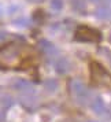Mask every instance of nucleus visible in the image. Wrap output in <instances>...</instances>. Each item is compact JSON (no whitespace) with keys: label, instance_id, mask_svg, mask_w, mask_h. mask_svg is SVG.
Listing matches in <instances>:
<instances>
[{"label":"nucleus","instance_id":"1","mask_svg":"<svg viewBox=\"0 0 111 122\" xmlns=\"http://www.w3.org/2000/svg\"><path fill=\"white\" fill-rule=\"evenodd\" d=\"M21 47L15 43L7 44L0 48V67L10 69L21 63Z\"/></svg>","mask_w":111,"mask_h":122},{"label":"nucleus","instance_id":"2","mask_svg":"<svg viewBox=\"0 0 111 122\" xmlns=\"http://www.w3.org/2000/svg\"><path fill=\"white\" fill-rule=\"evenodd\" d=\"M76 40L78 41H84V43H92V41H96L99 43L101 36L97 30H95L92 28H88V26H80V28L76 30Z\"/></svg>","mask_w":111,"mask_h":122},{"label":"nucleus","instance_id":"3","mask_svg":"<svg viewBox=\"0 0 111 122\" xmlns=\"http://www.w3.org/2000/svg\"><path fill=\"white\" fill-rule=\"evenodd\" d=\"M91 73H92L93 82L99 84V85L111 86V76L100 66L99 63H92L91 65Z\"/></svg>","mask_w":111,"mask_h":122},{"label":"nucleus","instance_id":"4","mask_svg":"<svg viewBox=\"0 0 111 122\" xmlns=\"http://www.w3.org/2000/svg\"><path fill=\"white\" fill-rule=\"evenodd\" d=\"M70 92L76 97V100L81 102V103L85 102V99L88 97V95H89V91L80 80H71L70 81Z\"/></svg>","mask_w":111,"mask_h":122},{"label":"nucleus","instance_id":"5","mask_svg":"<svg viewBox=\"0 0 111 122\" xmlns=\"http://www.w3.org/2000/svg\"><path fill=\"white\" fill-rule=\"evenodd\" d=\"M12 86H14V89L25 92V93H33V85L29 84L28 81H25V80H15L12 82Z\"/></svg>","mask_w":111,"mask_h":122},{"label":"nucleus","instance_id":"6","mask_svg":"<svg viewBox=\"0 0 111 122\" xmlns=\"http://www.w3.org/2000/svg\"><path fill=\"white\" fill-rule=\"evenodd\" d=\"M55 69L59 74H66L70 70V62L67 61L66 58H61L58 59V62L55 63Z\"/></svg>","mask_w":111,"mask_h":122},{"label":"nucleus","instance_id":"7","mask_svg":"<svg viewBox=\"0 0 111 122\" xmlns=\"http://www.w3.org/2000/svg\"><path fill=\"white\" fill-rule=\"evenodd\" d=\"M21 103H22L23 107H26L28 110L33 111L36 108V106H37V102L34 99L33 96H29V93H26V96H22L21 97Z\"/></svg>","mask_w":111,"mask_h":122},{"label":"nucleus","instance_id":"8","mask_svg":"<svg viewBox=\"0 0 111 122\" xmlns=\"http://www.w3.org/2000/svg\"><path fill=\"white\" fill-rule=\"evenodd\" d=\"M91 107H92V110L96 112V114H103L106 110V106H104V102L101 97H95L92 100V103H91Z\"/></svg>","mask_w":111,"mask_h":122},{"label":"nucleus","instance_id":"9","mask_svg":"<svg viewBox=\"0 0 111 122\" xmlns=\"http://www.w3.org/2000/svg\"><path fill=\"white\" fill-rule=\"evenodd\" d=\"M39 47L40 50L43 51V52H45V54H51V52H56L55 47L51 44V43H48L47 40H41L39 43Z\"/></svg>","mask_w":111,"mask_h":122},{"label":"nucleus","instance_id":"10","mask_svg":"<svg viewBox=\"0 0 111 122\" xmlns=\"http://www.w3.org/2000/svg\"><path fill=\"white\" fill-rule=\"evenodd\" d=\"M71 4H73V8H74L76 11H78V12H84L85 11V8H86L84 0H73Z\"/></svg>","mask_w":111,"mask_h":122},{"label":"nucleus","instance_id":"11","mask_svg":"<svg viewBox=\"0 0 111 122\" xmlns=\"http://www.w3.org/2000/svg\"><path fill=\"white\" fill-rule=\"evenodd\" d=\"M0 103H1V107H3V108H8V107H11V106L14 104V99H12L11 96L6 95V96L1 97Z\"/></svg>","mask_w":111,"mask_h":122},{"label":"nucleus","instance_id":"12","mask_svg":"<svg viewBox=\"0 0 111 122\" xmlns=\"http://www.w3.org/2000/svg\"><path fill=\"white\" fill-rule=\"evenodd\" d=\"M44 86L48 92H54L58 88V82H56V80H47L44 82Z\"/></svg>","mask_w":111,"mask_h":122},{"label":"nucleus","instance_id":"13","mask_svg":"<svg viewBox=\"0 0 111 122\" xmlns=\"http://www.w3.org/2000/svg\"><path fill=\"white\" fill-rule=\"evenodd\" d=\"M62 7H63V0H51V8H54V10H62Z\"/></svg>","mask_w":111,"mask_h":122},{"label":"nucleus","instance_id":"14","mask_svg":"<svg viewBox=\"0 0 111 122\" xmlns=\"http://www.w3.org/2000/svg\"><path fill=\"white\" fill-rule=\"evenodd\" d=\"M96 15H97L99 18H108L110 11H108L107 8H99V10L96 11Z\"/></svg>","mask_w":111,"mask_h":122},{"label":"nucleus","instance_id":"15","mask_svg":"<svg viewBox=\"0 0 111 122\" xmlns=\"http://www.w3.org/2000/svg\"><path fill=\"white\" fill-rule=\"evenodd\" d=\"M6 37H7V33H6V32H3V30H0V43H1V41H4Z\"/></svg>","mask_w":111,"mask_h":122},{"label":"nucleus","instance_id":"16","mask_svg":"<svg viewBox=\"0 0 111 122\" xmlns=\"http://www.w3.org/2000/svg\"><path fill=\"white\" fill-rule=\"evenodd\" d=\"M30 1H33V3H40V1H44V0H30Z\"/></svg>","mask_w":111,"mask_h":122},{"label":"nucleus","instance_id":"17","mask_svg":"<svg viewBox=\"0 0 111 122\" xmlns=\"http://www.w3.org/2000/svg\"><path fill=\"white\" fill-rule=\"evenodd\" d=\"M0 15H1V7H0Z\"/></svg>","mask_w":111,"mask_h":122},{"label":"nucleus","instance_id":"18","mask_svg":"<svg viewBox=\"0 0 111 122\" xmlns=\"http://www.w3.org/2000/svg\"><path fill=\"white\" fill-rule=\"evenodd\" d=\"M89 122H97V121H89Z\"/></svg>","mask_w":111,"mask_h":122},{"label":"nucleus","instance_id":"19","mask_svg":"<svg viewBox=\"0 0 111 122\" xmlns=\"http://www.w3.org/2000/svg\"><path fill=\"white\" fill-rule=\"evenodd\" d=\"M92 1H99V0H92Z\"/></svg>","mask_w":111,"mask_h":122},{"label":"nucleus","instance_id":"20","mask_svg":"<svg viewBox=\"0 0 111 122\" xmlns=\"http://www.w3.org/2000/svg\"><path fill=\"white\" fill-rule=\"evenodd\" d=\"M110 41H111V36H110Z\"/></svg>","mask_w":111,"mask_h":122}]
</instances>
